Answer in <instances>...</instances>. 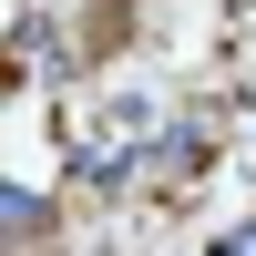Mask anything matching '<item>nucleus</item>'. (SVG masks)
Masks as SVG:
<instances>
[{"label":"nucleus","mask_w":256,"mask_h":256,"mask_svg":"<svg viewBox=\"0 0 256 256\" xmlns=\"http://www.w3.org/2000/svg\"><path fill=\"white\" fill-rule=\"evenodd\" d=\"M10 236H20V246L52 236V195H41V184H10Z\"/></svg>","instance_id":"nucleus-1"},{"label":"nucleus","mask_w":256,"mask_h":256,"mask_svg":"<svg viewBox=\"0 0 256 256\" xmlns=\"http://www.w3.org/2000/svg\"><path fill=\"white\" fill-rule=\"evenodd\" d=\"M216 256H256V226H226V236H216Z\"/></svg>","instance_id":"nucleus-2"}]
</instances>
